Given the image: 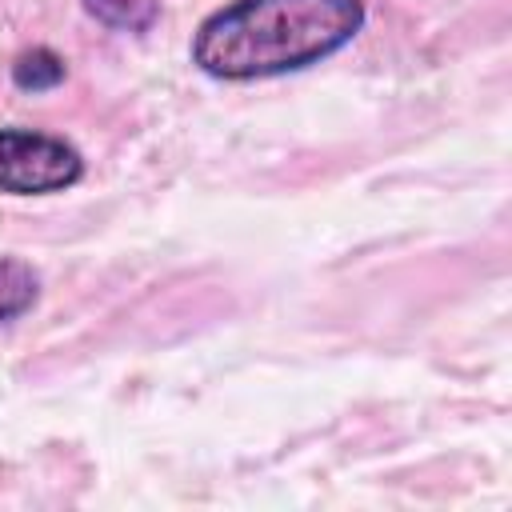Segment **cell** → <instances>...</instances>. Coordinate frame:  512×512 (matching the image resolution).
I'll return each instance as SVG.
<instances>
[{"label":"cell","mask_w":512,"mask_h":512,"mask_svg":"<svg viewBox=\"0 0 512 512\" xmlns=\"http://www.w3.org/2000/svg\"><path fill=\"white\" fill-rule=\"evenodd\" d=\"M360 28V0H232L200 24L192 64L216 80L280 76L320 64Z\"/></svg>","instance_id":"6da1fadb"},{"label":"cell","mask_w":512,"mask_h":512,"mask_svg":"<svg viewBox=\"0 0 512 512\" xmlns=\"http://www.w3.org/2000/svg\"><path fill=\"white\" fill-rule=\"evenodd\" d=\"M84 176V160L60 136L0 128V192L8 196H44L64 192Z\"/></svg>","instance_id":"7a4b0ae2"},{"label":"cell","mask_w":512,"mask_h":512,"mask_svg":"<svg viewBox=\"0 0 512 512\" xmlns=\"http://www.w3.org/2000/svg\"><path fill=\"white\" fill-rule=\"evenodd\" d=\"M40 296V276L32 272V264L4 256L0 260V320H16L24 316Z\"/></svg>","instance_id":"3957f363"},{"label":"cell","mask_w":512,"mask_h":512,"mask_svg":"<svg viewBox=\"0 0 512 512\" xmlns=\"http://www.w3.org/2000/svg\"><path fill=\"white\" fill-rule=\"evenodd\" d=\"M84 8L116 32H148L160 16V0H84Z\"/></svg>","instance_id":"277c9868"},{"label":"cell","mask_w":512,"mask_h":512,"mask_svg":"<svg viewBox=\"0 0 512 512\" xmlns=\"http://www.w3.org/2000/svg\"><path fill=\"white\" fill-rule=\"evenodd\" d=\"M64 60L52 52V48H32V52H20L12 60V84L20 92H48L64 80Z\"/></svg>","instance_id":"5b68a950"}]
</instances>
